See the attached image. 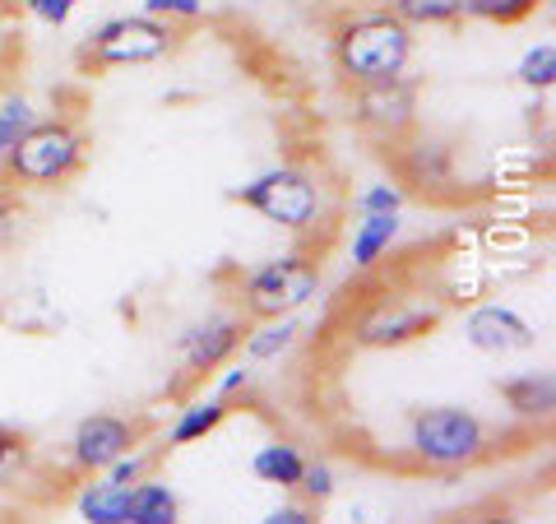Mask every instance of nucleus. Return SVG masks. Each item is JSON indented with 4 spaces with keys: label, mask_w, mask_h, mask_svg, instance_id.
I'll return each instance as SVG.
<instances>
[{
    "label": "nucleus",
    "mask_w": 556,
    "mask_h": 524,
    "mask_svg": "<svg viewBox=\"0 0 556 524\" xmlns=\"http://www.w3.org/2000/svg\"><path fill=\"white\" fill-rule=\"evenodd\" d=\"M334 61L353 89L362 84H386V79H404L408 61H413V28L399 24L390 10H367L343 20L334 33Z\"/></svg>",
    "instance_id": "1"
},
{
    "label": "nucleus",
    "mask_w": 556,
    "mask_h": 524,
    "mask_svg": "<svg viewBox=\"0 0 556 524\" xmlns=\"http://www.w3.org/2000/svg\"><path fill=\"white\" fill-rule=\"evenodd\" d=\"M84 163H89V135L70 116H38V126L5 153V182L24 190H56L75 182Z\"/></svg>",
    "instance_id": "2"
},
{
    "label": "nucleus",
    "mask_w": 556,
    "mask_h": 524,
    "mask_svg": "<svg viewBox=\"0 0 556 524\" xmlns=\"http://www.w3.org/2000/svg\"><path fill=\"white\" fill-rule=\"evenodd\" d=\"M486 423L464 404H427L408 413V450L427 469H468L486 456Z\"/></svg>",
    "instance_id": "3"
},
{
    "label": "nucleus",
    "mask_w": 556,
    "mask_h": 524,
    "mask_svg": "<svg viewBox=\"0 0 556 524\" xmlns=\"http://www.w3.org/2000/svg\"><path fill=\"white\" fill-rule=\"evenodd\" d=\"M320 288H325L320 260L288 251L241 274L237 297H241L247 321H278V316H298L302 307H311L320 297Z\"/></svg>",
    "instance_id": "4"
},
{
    "label": "nucleus",
    "mask_w": 556,
    "mask_h": 524,
    "mask_svg": "<svg viewBox=\"0 0 556 524\" xmlns=\"http://www.w3.org/2000/svg\"><path fill=\"white\" fill-rule=\"evenodd\" d=\"M177 51V28L163 20H149V14H116V20L98 24L89 38L79 42L75 61L79 70H130V65H153Z\"/></svg>",
    "instance_id": "5"
},
{
    "label": "nucleus",
    "mask_w": 556,
    "mask_h": 524,
    "mask_svg": "<svg viewBox=\"0 0 556 524\" xmlns=\"http://www.w3.org/2000/svg\"><path fill=\"white\" fill-rule=\"evenodd\" d=\"M228 200L251 209V214H260L283 233H311L320 223V186L298 163H278L269 172H260V177L241 182Z\"/></svg>",
    "instance_id": "6"
},
{
    "label": "nucleus",
    "mask_w": 556,
    "mask_h": 524,
    "mask_svg": "<svg viewBox=\"0 0 556 524\" xmlns=\"http://www.w3.org/2000/svg\"><path fill=\"white\" fill-rule=\"evenodd\" d=\"M241 335H247V321L237 311H208L195 325H186L177 339H172V353L181 362V376L186 380H208L218 376L223 366L237 358Z\"/></svg>",
    "instance_id": "7"
},
{
    "label": "nucleus",
    "mask_w": 556,
    "mask_h": 524,
    "mask_svg": "<svg viewBox=\"0 0 556 524\" xmlns=\"http://www.w3.org/2000/svg\"><path fill=\"white\" fill-rule=\"evenodd\" d=\"M445 321L441 302H408V297H380V302L362 316L348 335L357 348H404L413 339L431 335Z\"/></svg>",
    "instance_id": "8"
},
{
    "label": "nucleus",
    "mask_w": 556,
    "mask_h": 524,
    "mask_svg": "<svg viewBox=\"0 0 556 524\" xmlns=\"http://www.w3.org/2000/svg\"><path fill=\"white\" fill-rule=\"evenodd\" d=\"M353 121L376 139H408L417 126V84L404 79H386V84H362L353 93Z\"/></svg>",
    "instance_id": "9"
},
{
    "label": "nucleus",
    "mask_w": 556,
    "mask_h": 524,
    "mask_svg": "<svg viewBox=\"0 0 556 524\" xmlns=\"http://www.w3.org/2000/svg\"><path fill=\"white\" fill-rule=\"evenodd\" d=\"M139 446V427L121 413H89L79 417L75 432H70V464L79 474H102L108 464H116L121 456H130Z\"/></svg>",
    "instance_id": "10"
},
{
    "label": "nucleus",
    "mask_w": 556,
    "mask_h": 524,
    "mask_svg": "<svg viewBox=\"0 0 556 524\" xmlns=\"http://www.w3.org/2000/svg\"><path fill=\"white\" fill-rule=\"evenodd\" d=\"M464 344L486 358H510V353H529L538 344V329L506 302H478L464 316Z\"/></svg>",
    "instance_id": "11"
},
{
    "label": "nucleus",
    "mask_w": 556,
    "mask_h": 524,
    "mask_svg": "<svg viewBox=\"0 0 556 524\" xmlns=\"http://www.w3.org/2000/svg\"><path fill=\"white\" fill-rule=\"evenodd\" d=\"M399 182L417 186L422 196H445L455 190V149L437 135H413L399 139Z\"/></svg>",
    "instance_id": "12"
},
{
    "label": "nucleus",
    "mask_w": 556,
    "mask_h": 524,
    "mask_svg": "<svg viewBox=\"0 0 556 524\" xmlns=\"http://www.w3.org/2000/svg\"><path fill=\"white\" fill-rule=\"evenodd\" d=\"M496 395H501V404L510 409V417H519V423H552L556 380H552L547 366H538V372H515L506 380H496Z\"/></svg>",
    "instance_id": "13"
},
{
    "label": "nucleus",
    "mask_w": 556,
    "mask_h": 524,
    "mask_svg": "<svg viewBox=\"0 0 556 524\" xmlns=\"http://www.w3.org/2000/svg\"><path fill=\"white\" fill-rule=\"evenodd\" d=\"M228 413H232V399H223V395H214V390L186 399V404L177 409V417L167 423V432H163V446H167V450L195 446V441L214 436L223 423H228Z\"/></svg>",
    "instance_id": "14"
},
{
    "label": "nucleus",
    "mask_w": 556,
    "mask_h": 524,
    "mask_svg": "<svg viewBox=\"0 0 556 524\" xmlns=\"http://www.w3.org/2000/svg\"><path fill=\"white\" fill-rule=\"evenodd\" d=\"M298 344H302V321H298V316L255 321V325H247V335H241L237 358H241V362H251V366H265V362L288 358Z\"/></svg>",
    "instance_id": "15"
},
{
    "label": "nucleus",
    "mask_w": 556,
    "mask_h": 524,
    "mask_svg": "<svg viewBox=\"0 0 556 524\" xmlns=\"http://www.w3.org/2000/svg\"><path fill=\"white\" fill-rule=\"evenodd\" d=\"M399 228H404L399 214H362L353 223V241H348V260H353V270H376L399 241Z\"/></svg>",
    "instance_id": "16"
},
{
    "label": "nucleus",
    "mask_w": 556,
    "mask_h": 524,
    "mask_svg": "<svg viewBox=\"0 0 556 524\" xmlns=\"http://www.w3.org/2000/svg\"><path fill=\"white\" fill-rule=\"evenodd\" d=\"M302 469H306V456H302V446H292L283 441V436H274V441H265L251 456V474L260 483H269L278 487V492H298V478H302Z\"/></svg>",
    "instance_id": "17"
},
{
    "label": "nucleus",
    "mask_w": 556,
    "mask_h": 524,
    "mask_svg": "<svg viewBox=\"0 0 556 524\" xmlns=\"http://www.w3.org/2000/svg\"><path fill=\"white\" fill-rule=\"evenodd\" d=\"M126 524H181V497L163 478H139L126 501Z\"/></svg>",
    "instance_id": "18"
},
{
    "label": "nucleus",
    "mask_w": 556,
    "mask_h": 524,
    "mask_svg": "<svg viewBox=\"0 0 556 524\" xmlns=\"http://www.w3.org/2000/svg\"><path fill=\"white\" fill-rule=\"evenodd\" d=\"M126 501H130V487H121L102 474H89V483H84L75 497V511L84 524H126Z\"/></svg>",
    "instance_id": "19"
},
{
    "label": "nucleus",
    "mask_w": 556,
    "mask_h": 524,
    "mask_svg": "<svg viewBox=\"0 0 556 524\" xmlns=\"http://www.w3.org/2000/svg\"><path fill=\"white\" fill-rule=\"evenodd\" d=\"M386 10L408 28H450L464 20V0H390Z\"/></svg>",
    "instance_id": "20"
},
{
    "label": "nucleus",
    "mask_w": 556,
    "mask_h": 524,
    "mask_svg": "<svg viewBox=\"0 0 556 524\" xmlns=\"http://www.w3.org/2000/svg\"><path fill=\"white\" fill-rule=\"evenodd\" d=\"M38 126V108L24 93H5L0 98V167H5V153L20 145V139Z\"/></svg>",
    "instance_id": "21"
},
{
    "label": "nucleus",
    "mask_w": 556,
    "mask_h": 524,
    "mask_svg": "<svg viewBox=\"0 0 556 524\" xmlns=\"http://www.w3.org/2000/svg\"><path fill=\"white\" fill-rule=\"evenodd\" d=\"M538 5H543V0H464V20L515 28V24H525Z\"/></svg>",
    "instance_id": "22"
},
{
    "label": "nucleus",
    "mask_w": 556,
    "mask_h": 524,
    "mask_svg": "<svg viewBox=\"0 0 556 524\" xmlns=\"http://www.w3.org/2000/svg\"><path fill=\"white\" fill-rule=\"evenodd\" d=\"M515 79L525 84L529 93H547L552 84H556V42H533L525 57H519V65H515Z\"/></svg>",
    "instance_id": "23"
},
{
    "label": "nucleus",
    "mask_w": 556,
    "mask_h": 524,
    "mask_svg": "<svg viewBox=\"0 0 556 524\" xmlns=\"http://www.w3.org/2000/svg\"><path fill=\"white\" fill-rule=\"evenodd\" d=\"M404 186H394V182H367L353 196V214H404Z\"/></svg>",
    "instance_id": "24"
},
{
    "label": "nucleus",
    "mask_w": 556,
    "mask_h": 524,
    "mask_svg": "<svg viewBox=\"0 0 556 524\" xmlns=\"http://www.w3.org/2000/svg\"><path fill=\"white\" fill-rule=\"evenodd\" d=\"M339 492V478H334V469H329V460H306V469H302V478H298V497L306 501V506H320Z\"/></svg>",
    "instance_id": "25"
},
{
    "label": "nucleus",
    "mask_w": 556,
    "mask_h": 524,
    "mask_svg": "<svg viewBox=\"0 0 556 524\" xmlns=\"http://www.w3.org/2000/svg\"><path fill=\"white\" fill-rule=\"evenodd\" d=\"M33 460V446H28V436L24 432H14V427H0V487L14 483L28 469Z\"/></svg>",
    "instance_id": "26"
},
{
    "label": "nucleus",
    "mask_w": 556,
    "mask_h": 524,
    "mask_svg": "<svg viewBox=\"0 0 556 524\" xmlns=\"http://www.w3.org/2000/svg\"><path fill=\"white\" fill-rule=\"evenodd\" d=\"M139 14H149V20H163V24H195L204 14V0H139Z\"/></svg>",
    "instance_id": "27"
},
{
    "label": "nucleus",
    "mask_w": 556,
    "mask_h": 524,
    "mask_svg": "<svg viewBox=\"0 0 556 524\" xmlns=\"http://www.w3.org/2000/svg\"><path fill=\"white\" fill-rule=\"evenodd\" d=\"M149 469H153V456L149 450H130V456H121L116 464H108L102 469V478H112V483H121V487H135L139 478H149Z\"/></svg>",
    "instance_id": "28"
},
{
    "label": "nucleus",
    "mask_w": 556,
    "mask_h": 524,
    "mask_svg": "<svg viewBox=\"0 0 556 524\" xmlns=\"http://www.w3.org/2000/svg\"><path fill=\"white\" fill-rule=\"evenodd\" d=\"M20 5H24L38 24H47V28H65L70 20H75V10L84 5V0H20Z\"/></svg>",
    "instance_id": "29"
},
{
    "label": "nucleus",
    "mask_w": 556,
    "mask_h": 524,
    "mask_svg": "<svg viewBox=\"0 0 556 524\" xmlns=\"http://www.w3.org/2000/svg\"><path fill=\"white\" fill-rule=\"evenodd\" d=\"M251 386H255V366H251V362H241V358H232L228 366H223V376H218L214 395H223V399H237V395H247Z\"/></svg>",
    "instance_id": "30"
},
{
    "label": "nucleus",
    "mask_w": 556,
    "mask_h": 524,
    "mask_svg": "<svg viewBox=\"0 0 556 524\" xmlns=\"http://www.w3.org/2000/svg\"><path fill=\"white\" fill-rule=\"evenodd\" d=\"M20 228H24V200L14 196V190L0 186V251L20 237Z\"/></svg>",
    "instance_id": "31"
},
{
    "label": "nucleus",
    "mask_w": 556,
    "mask_h": 524,
    "mask_svg": "<svg viewBox=\"0 0 556 524\" xmlns=\"http://www.w3.org/2000/svg\"><path fill=\"white\" fill-rule=\"evenodd\" d=\"M260 524H320V511L316 506H306L302 497L298 501H283V506H274V511L260 520Z\"/></svg>",
    "instance_id": "32"
},
{
    "label": "nucleus",
    "mask_w": 556,
    "mask_h": 524,
    "mask_svg": "<svg viewBox=\"0 0 556 524\" xmlns=\"http://www.w3.org/2000/svg\"><path fill=\"white\" fill-rule=\"evenodd\" d=\"M468 524H525V520L510 515V511H486V515H473Z\"/></svg>",
    "instance_id": "33"
}]
</instances>
